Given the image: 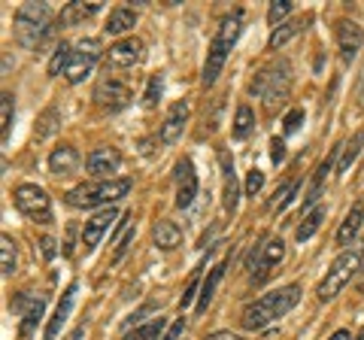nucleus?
Listing matches in <instances>:
<instances>
[{
	"mask_svg": "<svg viewBox=\"0 0 364 340\" xmlns=\"http://www.w3.org/2000/svg\"><path fill=\"white\" fill-rule=\"evenodd\" d=\"M298 301H301V286H282L277 292L261 294L255 304H249L243 310V328L246 331H261V328H267L270 322L282 319Z\"/></svg>",
	"mask_w": 364,
	"mask_h": 340,
	"instance_id": "nucleus-1",
	"label": "nucleus"
},
{
	"mask_svg": "<svg viewBox=\"0 0 364 340\" xmlns=\"http://www.w3.org/2000/svg\"><path fill=\"white\" fill-rule=\"evenodd\" d=\"M58 124H61V112L55 110V107H49V110H46L43 116L37 119V131H33V137H37V140L52 137V134L58 131Z\"/></svg>",
	"mask_w": 364,
	"mask_h": 340,
	"instance_id": "nucleus-28",
	"label": "nucleus"
},
{
	"mask_svg": "<svg viewBox=\"0 0 364 340\" xmlns=\"http://www.w3.org/2000/svg\"><path fill=\"white\" fill-rule=\"evenodd\" d=\"M73 301H76V282L64 289V298H61V304H58V310H55V316L49 319V325H46V337H43V340H55V337L61 334L67 316H70V310H73Z\"/></svg>",
	"mask_w": 364,
	"mask_h": 340,
	"instance_id": "nucleus-18",
	"label": "nucleus"
},
{
	"mask_svg": "<svg viewBox=\"0 0 364 340\" xmlns=\"http://www.w3.org/2000/svg\"><path fill=\"white\" fill-rule=\"evenodd\" d=\"M43 307H46L43 298H31V301H28V310L21 313V328H18L21 337H28L33 328H37V322L43 319Z\"/></svg>",
	"mask_w": 364,
	"mask_h": 340,
	"instance_id": "nucleus-26",
	"label": "nucleus"
},
{
	"mask_svg": "<svg viewBox=\"0 0 364 340\" xmlns=\"http://www.w3.org/2000/svg\"><path fill=\"white\" fill-rule=\"evenodd\" d=\"M88 174H95L97 179H116L119 167H122V155L119 149H112V146H104V149H95L88 155Z\"/></svg>",
	"mask_w": 364,
	"mask_h": 340,
	"instance_id": "nucleus-14",
	"label": "nucleus"
},
{
	"mask_svg": "<svg viewBox=\"0 0 364 340\" xmlns=\"http://www.w3.org/2000/svg\"><path fill=\"white\" fill-rule=\"evenodd\" d=\"M131 240H134V231H124V237H122V246L116 249V255H112V262H119V258L128 253V246H131Z\"/></svg>",
	"mask_w": 364,
	"mask_h": 340,
	"instance_id": "nucleus-43",
	"label": "nucleus"
},
{
	"mask_svg": "<svg viewBox=\"0 0 364 340\" xmlns=\"http://www.w3.org/2000/svg\"><path fill=\"white\" fill-rule=\"evenodd\" d=\"M152 240L158 249H164V253H170V249H176L182 243V228L176 222H170V219H158L152 225Z\"/></svg>",
	"mask_w": 364,
	"mask_h": 340,
	"instance_id": "nucleus-19",
	"label": "nucleus"
},
{
	"mask_svg": "<svg viewBox=\"0 0 364 340\" xmlns=\"http://www.w3.org/2000/svg\"><path fill=\"white\" fill-rule=\"evenodd\" d=\"M182 331H186V319H176L173 325H170V331L164 334V340H179V337H182Z\"/></svg>",
	"mask_w": 364,
	"mask_h": 340,
	"instance_id": "nucleus-42",
	"label": "nucleus"
},
{
	"mask_svg": "<svg viewBox=\"0 0 364 340\" xmlns=\"http://www.w3.org/2000/svg\"><path fill=\"white\" fill-rule=\"evenodd\" d=\"M70 58H73V46L61 40L58 49H55V55H52V61H49V76H58L61 70L67 73V67H70Z\"/></svg>",
	"mask_w": 364,
	"mask_h": 340,
	"instance_id": "nucleus-32",
	"label": "nucleus"
},
{
	"mask_svg": "<svg viewBox=\"0 0 364 340\" xmlns=\"http://www.w3.org/2000/svg\"><path fill=\"white\" fill-rule=\"evenodd\" d=\"M358 340H364V337H358Z\"/></svg>",
	"mask_w": 364,
	"mask_h": 340,
	"instance_id": "nucleus-48",
	"label": "nucleus"
},
{
	"mask_svg": "<svg viewBox=\"0 0 364 340\" xmlns=\"http://www.w3.org/2000/svg\"><path fill=\"white\" fill-rule=\"evenodd\" d=\"M161 92H164V76H161V73L149 76V85H146V95H143V107L152 110L158 100H161Z\"/></svg>",
	"mask_w": 364,
	"mask_h": 340,
	"instance_id": "nucleus-36",
	"label": "nucleus"
},
{
	"mask_svg": "<svg viewBox=\"0 0 364 340\" xmlns=\"http://www.w3.org/2000/svg\"><path fill=\"white\" fill-rule=\"evenodd\" d=\"M134 25H136V13H134V9L131 6H116L109 13V18H107L104 31L109 33V37H119V33H128Z\"/></svg>",
	"mask_w": 364,
	"mask_h": 340,
	"instance_id": "nucleus-22",
	"label": "nucleus"
},
{
	"mask_svg": "<svg viewBox=\"0 0 364 340\" xmlns=\"http://www.w3.org/2000/svg\"><path fill=\"white\" fill-rule=\"evenodd\" d=\"M9 131H13V95H4V104H0V137H4V146L9 143Z\"/></svg>",
	"mask_w": 364,
	"mask_h": 340,
	"instance_id": "nucleus-35",
	"label": "nucleus"
},
{
	"mask_svg": "<svg viewBox=\"0 0 364 340\" xmlns=\"http://www.w3.org/2000/svg\"><path fill=\"white\" fill-rule=\"evenodd\" d=\"M301 28H304V21H282V25L270 33V49H279V46H286V43L291 40V37H298L301 33Z\"/></svg>",
	"mask_w": 364,
	"mask_h": 340,
	"instance_id": "nucleus-31",
	"label": "nucleus"
},
{
	"mask_svg": "<svg viewBox=\"0 0 364 340\" xmlns=\"http://www.w3.org/2000/svg\"><path fill=\"white\" fill-rule=\"evenodd\" d=\"M49 170H52L55 176H73L76 170H79V152H76V146L61 143L58 149L49 155Z\"/></svg>",
	"mask_w": 364,
	"mask_h": 340,
	"instance_id": "nucleus-17",
	"label": "nucleus"
},
{
	"mask_svg": "<svg viewBox=\"0 0 364 340\" xmlns=\"http://www.w3.org/2000/svg\"><path fill=\"white\" fill-rule=\"evenodd\" d=\"M100 40L97 37H85V40H79L76 43V52H73V58H70V67H67V83L76 85V83H82V79L95 70V64L100 58Z\"/></svg>",
	"mask_w": 364,
	"mask_h": 340,
	"instance_id": "nucleus-9",
	"label": "nucleus"
},
{
	"mask_svg": "<svg viewBox=\"0 0 364 340\" xmlns=\"http://www.w3.org/2000/svg\"><path fill=\"white\" fill-rule=\"evenodd\" d=\"M331 340H352V334L346 331V328H340V331H334V334H331Z\"/></svg>",
	"mask_w": 364,
	"mask_h": 340,
	"instance_id": "nucleus-47",
	"label": "nucleus"
},
{
	"mask_svg": "<svg viewBox=\"0 0 364 340\" xmlns=\"http://www.w3.org/2000/svg\"><path fill=\"white\" fill-rule=\"evenodd\" d=\"M116 219H119V213L109 207V210L95 213V216L85 222V228H82V246H85V253H91V249L100 243V237L107 234V228H109V225L116 222Z\"/></svg>",
	"mask_w": 364,
	"mask_h": 340,
	"instance_id": "nucleus-15",
	"label": "nucleus"
},
{
	"mask_svg": "<svg viewBox=\"0 0 364 340\" xmlns=\"http://www.w3.org/2000/svg\"><path fill=\"white\" fill-rule=\"evenodd\" d=\"M203 340H246L240 334H234V331H215V334H207Z\"/></svg>",
	"mask_w": 364,
	"mask_h": 340,
	"instance_id": "nucleus-44",
	"label": "nucleus"
},
{
	"mask_svg": "<svg viewBox=\"0 0 364 340\" xmlns=\"http://www.w3.org/2000/svg\"><path fill=\"white\" fill-rule=\"evenodd\" d=\"M128 191H131V179H97V183H82L70 188L64 195V201H67V207L91 210V207H104V203L119 201Z\"/></svg>",
	"mask_w": 364,
	"mask_h": 340,
	"instance_id": "nucleus-4",
	"label": "nucleus"
},
{
	"mask_svg": "<svg viewBox=\"0 0 364 340\" xmlns=\"http://www.w3.org/2000/svg\"><path fill=\"white\" fill-rule=\"evenodd\" d=\"M40 246H43V255H46V258H52V255H55V243L49 240V237H43Z\"/></svg>",
	"mask_w": 364,
	"mask_h": 340,
	"instance_id": "nucleus-45",
	"label": "nucleus"
},
{
	"mask_svg": "<svg viewBox=\"0 0 364 340\" xmlns=\"http://www.w3.org/2000/svg\"><path fill=\"white\" fill-rule=\"evenodd\" d=\"M261 186H264V174H261L258 167H252V170H249V176H246V195L255 198L261 191Z\"/></svg>",
	"mask_w": 364,
	"mask_h": 340,
	"instance_id": "nucleus-38",
	"label": "nucleus"
},
{
	"mask_svg": "<svg viewBox=\"0 0 364 340\" xmlns=\"http://www.w3.org/2000/svg\"><path fill=\"white\" fill-rule=\"evenodd\" d=\"M100 9V4H79V0H73V4L64 6L61 13V25H82L85 18H91Z\"/></svg>",
	"mask_w": 364,
	"mask_h": 340,
	"instance_id": "nucleus-23",
	"label": "nucleus"
},
{
	"mask_svg": "<svg viewBox=\"0 0 364 340\" xmlns=\"http://www.w3.org/2000/svg\"><path fill=\"white\" fill-rule=\"evenodd\" d=\"M301 122H304V110H291L289 116H286V122H282V124H286V134H294V131H298V128H301Z\"/></svg>",
	"mask_w": 364,
	"mask_h": 340,
	"instance_id": "nucleus-40",
	"label": "nucleus"
},
{
	"mask_svg": "<svg viewBox=\"0 0 364 340\" xmlns=\"http://www.w3.org/2000/svg\"><path fill=\"white\" fill-rule=\"evenodd\" d=\"M219 164H222V174H225V213H234L237 210V174H234V161L228 158V152H219Z\"/></svg>",
	"mask_w": 364,
	"mask_h": 340,
	"instance_id": "nucleus-21",
	"label": "nucleus"
},
{
	"mask_svg": "<svg viewBox=\"0 0 364 340\" xmlns=\"http://www.w3.org/2000/svg\"><path fill=\"white\" fill-rule=\"evenodd\" d=\"M361 222H364V207L355 203V207L346 213V219H343V225H340V231H337V246H352L355 243V237L361 231Z\"/></svg>",
	"mask_w": 364,
	"mask_h": 340,
	"instance_id": "nucleus-20",
	"label": "nucleus"
},
{
	"mask_svg": "<svg viewBox=\"0 0 364 340\" xmlns=\"http://www.w3.org/2000/svg\"><path fill=\"white\" fill-rule=\"evenodd\" d=\"M95 100H97V107H104V110H122V107H128V100H131V88H128V83H122L119 76H104V79H97V85H95Z\"/></svg>",
	"mask_w": 364,
	"mask_h": 340,
	"instance_id": "nucleus-10",
	"label": "nucleus"
},
{
	"mask_svg": "<svg viewBox=\"0 0 364 340\" xmlns=\"http://www.w3.org/2000/svg\"><path fill=\"white\" fill-rule=\"evenodd\" d=\"M270 158H273V164L286 161V143H282L279 137H273V140H270Z\"/></svg>",
	"mask_w": 364,
	"mask_h": 340,
	"instance_id": "nucleus-41",
	"label": "nucleus"
},
{
	"mask_svg": "<svg viewBox=\"0 0 364 340\" xmlns=\"http://www.w3.org/2000/svg\"><path fill=\"white\" fill-rule=\"evenodd\" d=\"M13 201H16V207H18L21 216H28L31 222H40V225L52 222V201H49V195H46L40 186H31V183L18 186L13 191Z\"/></svg>",
	"mask_w": 364,
	"mask_h": 340,
	"instance_id": "nucleus-8",
	"label": "nucleus"
},
{
	"mask_svg": "<svg viewBox=\"0 0 364 340\" xmlns=\"http://www.w3.org/2000/svg\"><path fill=\"white\" fill-rule=\"evenodd\" d=\"M167 328V319L164 316H155V319H149L146 325H140V328H134V331L124 337V340H158L161 337V331Z\"/></svg>",
	"mask_w": 364,
	"mask_h": 340,
	"instance_id": "nucleus-27",
	"label": "nucleus"
},
{
	"mask_svg": "<svg viewBox=\"0 0 364 340\" xmlns=\"http://www.w3.org/2000/svg\"><path fill=\"white\" fill-rule=\"evenodd\" d=\"M252 131H255V112L249 104H240L234 116V140H246Z\"/></svg>",
	"mask_w": 364,
	"mask_h": 340,
	"instance_id": "nucleus-25",
	"label": "nucleus"
},
{
	"mask_svg": "<svg viewBox=\"0 0 364 340\" xmlns=\"http://www.w3.org/2000/svg\"><path fill=\"white\" fill-rule=\"evenodd\" d=\"M361 146H364V131L361 134H355V137H352L346 146H343V158H340V174H346V170L352 167V161H355L358 158V152H361Z\"/></svg>",
	"mask_w": 364,
	"mask_h": 340,
	"instance_id": "nucleus-34",
	"label": "nucleus"
},
{
	"mask_svg": "<svg viewBox=\"0 0 364 340\" xmlns=\"http://www.w3.org/2000/svg\"><path fill=\"white\" fill-rule=\"evenodd\" d=\"M52 6L49 4H25L13 18L16 28V40L18 46L25 49H37L40 43L46 40V33L52 31Z\"/></svg>",
	"mask_w": 364,
	"mask_h": 340,
	"instance_id": "nucleus-5",
	"label": "nucleus"
},
{
	"mask_svg": "<svg viewBox=\"0 0 364 340\" xmlns=\"http://www.w3.org/2000/svg\"><path fill=\"white\" fill-rule=\"evenodd\" d=\"M200 270H203V265L191 274V280H188V286H186V292H182V301H179V307H188L191 301H195V292H198V282H200Z\"/></svg>",
	"mask_w": 364,
	"mask_h": 340,
	"instance_id": "nucleus-39",
	"label": "nucleus"
},
{
	"mask_svg": "<svg viewBox=\"0 0 364 340\" xmlns=\"http://www.w3.org/2000/svg\"><path fill=\"white\" fill-rule=\"evenodd\" d=\"M358 267H361V246H352L346 253H340L334 258V265L328 267V274L322 277V282L316 286V298L318 301L337 298V294L346 289V282L358 274Z\"/></svg>",
	"mask_w": 364,
	"mask_h": 340,
	"instance_id": "nucleus-6",
	"label": "nucleus"
},
{
	"mask_svg": "<svg viewBox=\"0 0 364 340\" xmlns=\"http://www.w3.org/2000/svg\"><path fill=\"white\" fill-rule=\"evenodd\" d=\"M334 37H337V49H340L343 64H352V58H355L364 46V28L352 18H340L334 28Z\"/></svg>",
	"mask_w": 364,
	"mask_h": 340,
	"instance_id": "nucleus-11",
	"label": "nucleus"
},
{
	"mask_svg": "<svg viewBox=\"0 0 364 340\" xmlns=\"http://www.w3.org/2000/svg\"><path fill=\"white\" fill-rule=\"evenodd\" d=\"M188 112H191V107L186 104V100H176V104L170 107L167 119L161 124V131H158L161 143H176L182 137V128H186V122H188Z\"/></svg>",
	"mask_w": 364,
	"mask_h": 340,
	"instance_id": "nucleus-16",
	"label": "nucleus"
},
{
	"mask_svg": "<svg viewBox=\"0 0 364 340\" xmlns=\"http://www.w3.org/2000/svg\"><path fill=\"white\" fill-rule=\"evenodd\" d=\"M289 13H291V0H273L270 9H267V21L270 25H279Z\"/></svg>",
	"mask_w": 364,
	"mask_h": 340,
	"instance_id": "nucleus-37",
	"label": "nucleus"
},
{
	"mask_svg": "<svg viewBox=\"0 0 364 340\" xmlns=\"http://www.w3.org/2000/svg\"><path fill=\"white\" fill-rule=\"evenodd\" d=\"M282 258H286V243H282L279 237H267L261 246H255L252 258H249V280L264 282L273 270L282 265Z\"/></svg>",
	"mask_w": 364,
	"mask_h": 340,
	"instance_id": "nucleus-7",
	"label": "nucleus"
},
{
	"mask_svg": "<svg viewBox=\"0 0 364 340\" xmlns=\"http://www.w3.org/2000/svg\"><path fill=\"white\" fill-rule=\"evenodd\" d=\"M146 55V46L136 37H128V40H119L116 46H109L107 52V67L109 70H131L143 61Z\"/></svg>",
	"mask_w": 364,
	"mask_h": 340,
	"instance_id": "nucleus-12",
	"label": "nucleus"
},
{
	"mask_svg": "<svg viewBox=\"0 0 364 340\" xmlns=\"http://www.w3.org/2000/svg\"><path fill=\"white\" fill-rule=\"evenodd\" d=\"M222 277H225V265H215L213 270H210V277L203 280V286H200V294H198V313H203L210 307V301H213V292H215V286L222 282Z\"/></svg>",
	"mask_w": 364,
	"mask_h": 340,
	"instance_id": "nucleus-24",
	"label": "nucleus"
},
{
	"mask_svg": "<svg viewBox=\"0 0 364 340\" xmlns=\"http://www.w3.org/2000/svg\"><path fill=\"white\" fill-rule=\"evenodd\" d=\"M198 198V174H195V164L188 158H182L176 164V207L179 210H188Z\"/></svg>",
	"mask_w": 364,
	"mask_h": 340,
	"instance_id": "nucleus-13",
	"label": "nucleus"
},
{
	"mask_svg": "<svg viewBox=\"0 0 364 340\" xmlns=\"http://www.w3.org/2000/svg\"><path fill=\"white\" fill-rule=\"evenodd\" d=\"M249 92L258 95L261 100H264V107L273 112L291 92V64L286 58L270 61L264 70H258L252 85H249Z\"/></svg>",
	"mask_w": 364,
	"mask_h": 340,
	"instance_id": "nucleus-3",
	"label": "nucleus"
},
{
	"mask_svg": "<svg viewBox=\"0 0 364 340\" xmlns=\"http://www.w3.org/2000/svg\"><path fill=\"white\" fill-rule=\"evenodd\" d=\"M16 262H18L16 243H13V237H9V234H4V237H0V270H4V277L16 274Z\"/></svg>",
	"mask_w": 364,
	"mask_h": 340,
	"instance_id": "nucleus-29",
	"label": "nucleus"
},
{
	"mask_svg": "<svg viewBox=\"0 0 364 340\" xmlns=\"http://www.w3.org/2000/svg\"><path fill=\"white\" fill-rule=\"evenodd\" d=\"M358 107L364 110V67H361V76H358Z\"/></svg>",
	"mask_w": 364,
	"mask_h": 340,
	"instance_id": "nucleus-46",
	"label": "nucleus"
},
{
	"mask_svg": "<svg viewBox=\"0 0 364 340\" xmlns=\"http://www.w3.org/2000/svg\"><path fill=\"white\" fill-rule=\"evenodd\" d=\"M240 31H243V13L237 9V13H231L228 18H222V25L219 31H215V37L210 43V52H207V64H203V85H215V79H219L222 73V67L228 61V52L234 49V43L237 37H240Z\"/></svg>",
	"mask_w": 364,
	"mask_h": 340,
	"instance_id": "nucleus-2",
	"label": "nucleus"
},
{
	"mask_svg": "<svg viewBox=\"0 0 364 340\" xmlns=\"http://www.w3.org/2000/svg\"><path fill=\"white\" fill-rule=\"evenodd\" d=\"M294 191H298V179H289V183H282L277 191H273V198H270V210L273 213H279V210H286L291 198H294Z\"/></svg>",
	"mask_w": 364,
	"mask_h": 340,
	"instance_id": "nucleus-33",
	"label": "nucleus"
},
{
	"mask_svg": "<svg viewBox=\"0 0 364 340\" xmlns=\"http://www.w3.org/2000/svg\"><path fill=\"white\" fill-rule=\"evenodd\" d=\"M322 219H325V210L322 207H316V210H310L304 216V222L298 225V231H294V237L304 243V240H310V237L318 231V225H322Z\"/></svg>",
	"mask_w": 364,
	"mask_h": 340,
	"instance_id": "nucleus-30",
	"label": "nucleus"
}]
</instances>
